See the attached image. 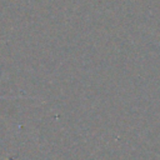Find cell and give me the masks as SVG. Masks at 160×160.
Listing matches in <instances>:
<instances>
[{
    "mask_svg": "<svg viewBox=\"0 0 160 160\" xmlns=\"http://www.w3.org/2000/svg\"><path fill=\"white\" fill-rule=\"evenodd\" d=\"M6 98H11V99H15L16 96H9V95H0V99H6Z\"/></svg>",
    "mask_w": 160,
    "mask_h": 160,
    "instance_id": "cell-1",
    "label": "cell"
}]
</instances>
